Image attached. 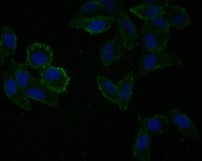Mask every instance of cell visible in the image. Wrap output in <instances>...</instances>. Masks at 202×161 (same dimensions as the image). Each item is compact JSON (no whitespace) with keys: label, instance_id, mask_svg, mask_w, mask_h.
<instances>
[{"label":"cell","instance_id":"11","mask_svg":"<svg viewBox=\"0 0 202 161\" xmlns=\"http://www.w3.org/2000/svg\"><path fill=\"white\" fill-rule=\"evenodd\" d=\"M151 136L150 133L140 126L132 147V154L137 160L149 161L151 159Z\"/></svg>","mask_w":202,"mask_h":161},{"label":"cell","instance_id":"10","mask_svg":"<svg viewBox=\"0 0 202 161\" xmlns=\"http://www.w3.org/2000/svg\"><path fill=\"white\" fill-rule=\"evenodd\" d=\"M167 113L170 121L184 135L194 139L200 138L195 124L186 114L175 109L169 110Z\"/></svg>","mask_w":202,"mask_h":161},{"label":"cell","instance_id":"13","mask_svg":"<svg viewBox=\"0 0 202 161\" xmlns=\"http://www.w3.org/2000/svg\"><path fill=\"white\" fill-rule=\"evenodd\" d=\"M0 41V58L2 65L5 59L14 55L16 52L17 39L15 32L10 27L3 26L1 29Z\"/></svg>","mask_w":202,"mask_h":161},{"label":"cell","instance_id":"1","mask_svg":"<svg viewBox=\"0 0 202 161\" xmlns=\"http://www.w3.org/2000/svg\"><path fill=\"white\" fill-rule=\"evenodd\" d=\"M181 61L173 54L163 50L147 52L140 56L136 76L140 77L149 72L172 66H180Z\"/></svg>","mask_w":202,"mask_h":161},{"label":"cell","instance_id":"22","mask_svg":"<svg viewBox=\"0 0 202 161\" xmlns=\"http://www.w3.org/2000/svg\"><path fill=\"white\" fill-rule=\"evenodd\" d=\"M169 2L168 0H145L142 4L165 8Z\"/></svg>","mask_w":202,"mask_h":161},{"label":"cell","instance_id":"16","mask_svg":"<svg viewBox=\"0 0 202 161\" xmlns=\"http://www.w3.org/2000/svg\"><path fill=\"white\" fill-rule=\"evenodd\" d=\"M8 66L16 81L24 91L29 85L33 77L27 70L26 63L11 59Z\"/></svg>","mask_w":202,"mask_h":161},{"label":"cell","instance_id":"4","mask_svg":"<svg viewBox=\"0 0 202 161\" xmlns=\"http://www.w3.org/2000/svg\"><path fill=\"white\" fill-rule=\"evenodd\" d=\"M28 98L53 108L57 107L59 98L57 94L46 85L40 79L33 76L28 86L24 91Z\"/></svg>","mask_w":202,"mask_h":161},{"label":"cell","instance_id":"15","mask_svg":"<svg viewBox=\"0 0 202 161\" xmlns=\"http://www.w3.org/2000/svg\"><path fill=\"white\" fill-rule=\"evenodd\" d=\"M167 18L171 26L178 29L183 28L191 23L186 10L177 5L170 6Z\"/></svg>","mask_w":202,"mask_h":161},{"label":"cell","instance_id":"5","mask_svg":"<svg viewBox=\"0 0 202 161\" xmlns=\"http://www.w3.org/2000/svg\"><path fill=\"white\" fill-rule=\"evenodd\" d=\"M38 72L41 81L56 93L62 94L66 91L70 78L63 68L50 66Z\"/></svg>","mask_w":202,"mask_h":161},{"label":"cell","instance_id":"20","mask_svg":"<svg viewBox=\"0 0 202 161\" xmlns=\"http://www.w3.org/2000/svg\"><path fill=\"white\" fill-rule=\"evenodd\" d=\"M104 12L109 16L115 18L123 10L124 1L122 0H100Z\"/></svg>","mask_w":202,"mask_h":161},{"label":"cell","instance_id":"12","mask_svg":"<svg viewBox=\"0 0 202 161\" xmlns=\"http://www.w3.org/2000/svg\"><path fill=\"white\" fill-rule=\"evenodd\" d=\"M134 77L131 71L120 80L116 85L117 94V104L122 111L128 108L132 94Z\"/></svg>","mask_w":202,"mask_h":161},{"label":"cell","instance_id":"2","mask_svg":"<svg viewBox=\"0 0 202 161\" xmlns=\"http://www.w3.org/2000/svg\"><path fill=\"white\" fill-rule=\"evenodd\" d=\"M26 54V64L38 72L50 66L54 59L50 47L39 42L34 43L28 46Z\"/></svg>","mask_w":202,"mask_h":161},{"label":"cell","instance_id":"14","mask_svg":"<svg viewBox=\"0 0 202 161\" xmlns=\"http://www.w3.org/2000/svg\"><path fill=\"white\" fill-rule=\"evenodd\" d=\"M139 120L140 126L150 133L161 135L168 132L170 129V120L165 115H157Z\"/></svg>","mask_w":202,"mask_h":161},{"label":"cell","instance_id":"8","mask_svg":"<svg viewBox=\"0 0 202 161\" xmlns=\"http://www.w3.org/2000/svg\"><path fill=\"white\" fill-rule=\"evenodd\" d=\"M117 29L115 35L100 48V56L102 65L106 67L120 59L125 50Z\"/></svg>","mask_w":202,"mask_h":161},{"label":"cell","instance_id":"7","mask_svg":"<svg viewBox=\"0 0 202 161\" xmlns=\"http://www.w3.org/2000/svg\"><path fill=\"white\" fill-rule=\"evenodd\" d=\"M116 21L125 50L136 49L139 44L137 29L124 10L117 17Z\"/></svg>","mask_w":202,"mask_h":161},{"label":"cell","instance_id":"18","mask_svg":"<svg viewBox=\"0 0 202 161\" xmlns=\"http://www.w3.org/2000/svg\"><path fill=\"white\" fill-rule=\"evenodd\" d=\"M129 10L144 20L158 16H163L166 12L165 8L143 4L131 8Z\"/></svg>","mask_w":202,"mask_h":161},{"label":"cell","instance_id":"9","mask_svg":"<svg viewBox=\"0 0 202 161\" xmlns=\"http://www.w3.org/2000/svg\"><path fill=\"white\" fill-rule=\"evenodd\" d=\"M170 37V30L151 31L142 29L141 39L144 49L146 52L163 50Z\"/></svg>","mask_w":202,"mask_h":161},{"label":"cell","instance_id":"21","mask_svg":"<svg viewBox=\"0 0 202 161\" xmlns=\"http://www.w3.org/2000/svg\"><path fill=\"white\" fill-rule=\"evenodd\" d=\"M103 12L104 11L100 0H92L87 1L81 7L79 14L91 17L101 15L100 14Z\"/></svg>","mask_w":202,"mask_h":161},{"label":"cell","instance_id":"19","mask_svg":"<svg viewBox=\"0 0 202 161\" xmlns=\"http://www.w3.org/2000/svg\"><path fill=\"white\" fill-rule=\"evenodd\" d=\"M142 29L151 31H162L169 30L171 27L167 18L158 16L144 20Z\"/></svg>","mask_w":202,"mask_h":161},{"label":"cell","instance_id":"3","mask_svg":"<svg viewBox=\"0 0 202 161\" xmlns=\"http://www.w3.org/2000/svg\"><path fill=\"white\" fill-rule=\"evenodd\" d=\"M115 20L113 17L101 15L74 18L69 21V24L72 28L83 30L93 34L108 30L113 25Z\"/></svg>","mask_w":202,"mask_h":161},{"label":"cell","instance_id":"17","mask_svg":"<svg viewBox=\"0 0 202 161\" xmlns=\"http://www.w3.org/2000/svg\"><path fill=\"white\" fill-rule=\"evenodd\" d=\"M98 87L104 97L111 102L117 104V94L116 85L103 76L98 75L96 78Z\"/></svg>","mask_w":202,"mask_h":161},{"label":"cell","instance_id":"6","mask_svg":"<svg viewBox=\"0 0 202 161\" xmlns=\"http://www.w3.org/2000/svg\"><path fill=\"white\" fill-rule=\"evenodd\" d=\"M2 77L4 90L9 99L20 107L31 111L30 101L14 76L7 70L3 69Z\"/></svg>","mask_w":202,"mask_h":161}]
</instances>
